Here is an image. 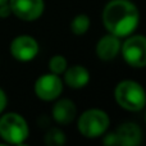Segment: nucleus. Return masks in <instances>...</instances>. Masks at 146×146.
I'll list each match as a JSON object with an SVG mask.
<instances>
[{"mask_svg":"<svg viewBox=\"0 0 146 146\" xmlns=\"http://www.w3.org/2000/svg\"><path fill=\"white\" fill-rule=\"evenodd\" d=\"M109 115L101 109H88L78 118V129L81 135L87 139L103 136L109 128Z\"/></svg>","mask_w":146,"mask_h":146,"instance_id":"20e7f679","label":"nucleus"},{"mask_svg":"<svg viewBox=\"0 0 146 146\" xmlns=\"http://www.w3.org/2000/svg\"><path fill=\"white\" fill-rule=\"evenodd\" d=\"M114 99L121 108L128 111H139L146 105V92L136 81H121L114 88Z\"/></svg>","mask_w":146,"mask_h":146,"instance_id":"f03ea898","label":"nucleus"},{"mask_svg":"<svg viewBox=\"0 0 146 146\" xmlns=\"http://www.w3.org/2000/svg\"><path fill=\"white\" fill-rule=\"evenodd\" d=\"M122 55L128 66L133 68L146 67V37L142 35L129 36L121 45Z\"/></svg>","mask_w":146,"mask_h":146,"instance_id":"39448f33","label":"nucleus"},{"mask_svg":"<svg viewBox=\"0 0 146 146\" xmlns=\"http://www.w3.org/2000/svg\"><path fill=\"white\" fill-rule=\"evenodd\" d=\"M10 14H12V9H10L9 3L0 5V18H8Z\"/></svg>","mask_w":146,"mask_h":146,"instance_id":"f3484780","label":"nucleus"},{"mask_svg":"<svg viewBox=\"0 0 146 146\" xmlns=\"http://www.w3.org/2000/svg\"><path fill=\"white\" fill-rule=\"evenodd\" d=\"M51 115L58 124L66 126L74 121L77 115V106L69 99H60L54 104L51 109Z\"/></svg>","mask_w":146,"mask_h":146,"instance_id":"1a4fd4ad","label":"nucleus"},{"mask_svg":"<svg viewBox=\"0 0 146 146\" xmlns=\"http://www.w3.org/2000/svg\"><path fill=\"white\" fill-rule=\"evenodd\" d=\"M12 14L22 21H36L42 15L45 4L44 0H9Z\"/></svg>","mask_w":146,"mask_h":146,"instance_id":"0eeeda50","label":"nucleus"},{"mask_svg":"<svg viewBox=\"0 0 146 146\" xmlns=\"http://www.w3.org/2000/svg\"><path fill=\"white\" fill-rule=\"evenodd\" d=\"M90 28V18L86 14H78L73 18L72 23H71V30L74 35L77 36H82Z\"/></svg>","mask_w":146,"mask_h":146,"instance_id":"ddd939ff","label":"nucleus"},{"mask_svg":"<svg viewBox=\"0 0 146 146\" xmlns=\"http://www.w3.org/2000/svg\"><path fill=\"white\" fill-rule=\"evenodd\" d=\"M44 141L49 146H62L66 144V135L60 128L53 127L46 132Z\"/></svg>","mask_w":146,"mask_h":146,"instance_id":"4468645a","label":"nucleus"},{"mask_svg":"<svg viewBox=\"0 0 146 146\" xmlns=\"http://www.w3.org/2000/svg\"><path fill=\"white\" fill-rule=\"evenodd\" d=\"M49 68L54 74H63L66 69L68 68V62L63 55H54L51 56L50 62H49Z\"/></svg>","mask_w":146,"mask_h":146,"instance_id":"2eb2a0df","label":"nucleus"},{"mask_svg":"<svg viewBox=\"0 0 146 146\" xmlns=\"http://www.w3.org/2000/svg\"><path fill=\"white\" fill-rule=\"evenodd\" d=\"M64 82L72 88H82L90 82V72L83 66H72L66 69Z\"/></svg>","mask_w":146,"mask_h":146,"instance_id":"f8f14e48","label":"nucleus"},{"mask_svg":"<svg viewBox=\"0 0 146 146\" xmlns=\"http://www.w3.org/2000/svg\"><path fill=\"white\" fill-rule=\"evenodd\" d=\"M103 144L106 146H117L119 145L118 142V136H117V132H109V133H104L103 135Z\"/></svg>","mask_w":146,"mask_h":146,"instance_id":"dca6fc26","label":"nucleus"},{"mask_svg":"<svg viewBox=\"0 0 146 146\" xmlns=\"http://www.w3.org/2000/svg\"><path fill=\"white\" fill-rule=\"evenodd\" d=\"M7 103H8V99H7V95L5 92L0 88V114L4 111V109L7 108Z\"/></svg>","mask_w":146,"mask_h":146,"instance_id":"a211bd4d","label":"nucleus"},{"mask_svg":"<svg viewBox=\"0 0 146 146\" xmlns=\"http://www.w3.org/2000/svg\"><path fill=\"white\" fill-rule=\"evenodd\" d=\"M63 91V82L58 74H42L35 82V94L44 101H53L60 96Z\"/></svg>","mask_w":146,"mask_h":146,"instance_id":"423d86ee","label":"nucleus"},{"mask_svg":"<svg viewBox=\"0 0 146 146\" xmlns=\"http://www.w3.org/2000/svg\"><path fill=\"white\" fill-rule=\"evenodd\" d=\"M10 54L19 62H30L38 54V42L28 35H21L10 42Z\"/></svg>","mask_w":146,"mask_h":146,"instance_id":"6e6552de","label":"nucleus"},{"mask_svg":"<svg viewBox=\"0 0 146 146\" xmlns=\"http://www.w3.org/2000/svg\"><path fill=\"white\" fill-rule=\"evenodd\" d=\"M30 135V128L21 114L10 111L0 118V137L12 145H22Z\"/></svg>","mask_w":146,"mask_h":146,"instance_id":"7ed1b4c3","label":"nucleus"},{"mask_svg":"<svg viewBox=\"0 0 146 146\" xmlns=\"http://www.w3.org/2000/svg\"><path fill=\"white\" fill-rule=\"evenodd\" d=\"M9 0H0V5H3V4H5V3H8Z\"/></svg>","mask_w":146,"mask_h":146,"instance_id":"6ab92c4d","label":"nucleus"},{"mask_svg":"<svg viewBox=\"0 0 146 146\" xmlns=\"http://www.w3.org/2000/svg\"><path fill=\"white\" fill-rule=\"evenodd\" d=\"M115 132L121 146H136L141 144L142 141L141 128L136 123H132V122L121 124Z\"/></svg>","mask_w":146,"mask_h":146,"instance_id":"9b49d317","label":"nucleus"},{"mask_svg":"<svg viewBox=\"0 0 146 146\" xmlns=\"http://www.w3.org/2000/svg\"><path fill=\"white\" fill-rule=\"evenodd\" d=\"M145 122H146V115H145Z\"/></svg>","mask_w":146,"mask_h":146,"instance_id":"aec40b11","label":"nucleus"},{"mask_svg":"<svg viewBox=\"0 0 146 146\" xmlns=\"http://www.w3.org/2000/svg\"><path fill=\"white\" fill-rule=\"evenodd\" d=\"M140 12L131 0H110L103 10V23L109 33L126 37L136 31Z\"/></svg>","mask_w":146,"mask_h":146,"instance_id":"f257e3e1","label":"nucleus"},{"mask_svg":"<svg viewBox=\"0 0 146 146\" xmlns=\"http://www.w3.org/2000/svg\"><path fill=\"white\" fill-rule=\"evenodd\" d=\"M121 50V41L113 33L103 36L96 44V55L104 62L113 60Z\"/></svg>","mask_w":146,"mask_h":146,"instance_id":"9d476101","label":"nucleus"}]
</instances>
